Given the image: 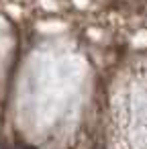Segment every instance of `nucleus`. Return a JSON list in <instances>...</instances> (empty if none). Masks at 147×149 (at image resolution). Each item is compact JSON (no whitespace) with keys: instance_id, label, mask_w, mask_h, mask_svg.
<instances>
[{"instance_id":"obj_1","label":"nucleus","mask_w":147,"mask_h":149,"mask_svg":"<svg viewBox=\"0 0 147 149\" xmlns=\"http://www.w3.org/2000/svg\"><path fill=\"white\" fill-rule=\"evenodd\" d=\"M21 149H35V147H21Z\"/></svg>"}]
</instances>
